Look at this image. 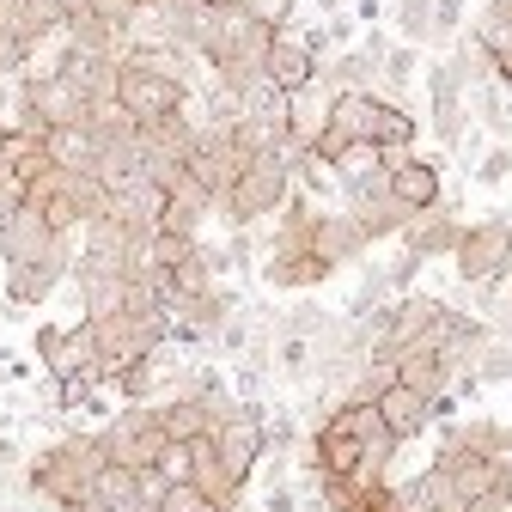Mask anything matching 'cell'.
<instances>
[{
    "label": "cell",
    "instance_id": "cell-28",
    "mask_svg": "<svg viewBox=\"0 0 512 512\" xmlns=\"http://www.w3.org/2000/svg\"><path fill=\"white\" fill-rule=\"evenodd\" d=\"M208 506V488L189 476V482H159V494H153V512H202Z\"/></svg>",
    "mask_w": 512,
    "mask_h": 512
},
{
    "label": "cell",
    "instance_id": "cell-15",
    "mask_svg": "<svg viewBox=\"0 0 512 512\" xmlns=\"http://www.w3.org/2000/svg\"><path fill=\"white\" fill-rule=\"evenodd\" d=\"M464 226H470V220H458V208L433 202V208L409 214V226L397 232V244H403V250H415V256H427V263H433V256H452V250H458Z\"/></svg>",
    "mask_w": 512,
    "mask_h": 512
},
{
    "label": "cell",
    "instance_id": "cell-33",
    "mask_svg": "<svg viewBox=\"0 0 512 512\" xmlns=\"http://www.w3.org/2000/svg\"><path fill=\"white\" fill-rule=\"evenodd\" d=\"M281 330H299V336H336L342 324H336L324 305H293V311L281 317Z\"/></svg>",
    "mask_w": 512,
    "mask_h": 512
},
{
    "label": "cell",
    "instance_id": "cell-21",
    "mask_svg": "<svg viewBox=\"0 0 512 512\" xmlns=\"http://www.w3.org/2000/svg\"><path fill=\"white\" fill-rule=\"evenodd\" d=\"M61 275H74V256H43V263H7V299L13 305H43Z\"/></svg>",
    "mask_w": 512,
    "mask_h": 512
},
{
    "label": "cell",
    "instance_id": "cell-24",
    "mask_svg": "<svg viewBox=\"0 0 512 512\" xmlns=\"http://www.w3.org/2000/svg\"><path fill=\"white\" fill-rule=\"evenodd\" d=\"M391 263H378V269H366L360 275V287L348 293V324H366V317L378 311V305H391Z\"/></svg>",
    "mask_w": 512,
    "mask_h": 512
},
{
    "label": "cell",
    "instance_id": "cell-8",
    "mask_svg": "<svg viewBox=\"0 0 512 512\" xmlns=\"http://www.w3.org/2000/svg\"><path fill=\"white\" fill-rule=\"evenodd\" d=\"M171 342V317L165 311H116L98 324V348H104V372L116 378L122 366H135L141 354Z\"/></svg>",
    "mask_w": 512,
    "mask_h": 512
},
{
    "label": "cell",
    "instance_id": "cell-11",
    "mask_svg": "<svg viewBox=\"0 0 512 512\" xmlns=\"http://www.w3.org/2000/svg\"><path fill=\"white\" fill-rule=\"evenodd\" d=\"M214 452H220V470L244 488L256 476V464L269 458V421L263 415H244V403H238V415L214 427Z\"/></svg>",
    "mask_w": 512,
    "mask_h": 512
},
{
    "label": "cell",
    "instance_id": "cell-9",
    "mask_svg": "<svg viewBox=\"0 0 512 512\" xmlns=\"http://www.w3.org/2000/svg\"><path fill=\"white\" fill-rule=\"evenodd\" d=\"M55 74L68 80V86H80V92H86V104H92V116H98V110H110V104H116L122 55H110V49H80V43H68V37H61Z\"/></svg>",
    "mask_w": 512,
    "mask_h": 512
},
{
    "label": "cell",
    "instance_id": "cell-20",
    "mask_svg": "<svg viewBox=\"0 0 512 512\" xmlns=\"http://www.w3.org/2000/svg\"><path fill=\"white\" fill-rule=\"evenodd\" d=\"M384 171H391V189H397V202H403L409 214H421V208L445 202V171H439L433 159H415V153H403L397 165H384Z\"/></svg>",
    "mask_w": 512,
    "mask_h": 512
},
{
    "label": "cell",
    "instance_id": "cell-1",
    "mask_svg": "<svg viewBox=\"0 0 512 512\" xmlns=\"http://www.w3.org/2000/svg\"><path fill=\"white\" fill-rule=\"evenodd\" d=\"M104 464H110V452H104L98 433H68V439L43 445V452L25 464V488H31L43 506H55V512H74V506L98 488Z\"/></svg>",
    "mask_w": 512,
    "mask_h": 512
},
{
    "label": "cell",
    "instance_id": "cell-22",
    "mask_svg": "<svg viewBox=\"0 0 512 512\" xmlns=\"http://www.w3.org/2000/svg\"><path fill=\"white\" fill-rule=\"evenodd\" d=\"M470 31L482 37V49H488V61H494V80L512 92V0H488L482 19H476Z\"/></svg>",
    "mask_w": 512,
    "mask_h": 512
},
{
    "label": "cell",
    "instance_id": "cell-16",
    "mask_svg": "<svg viewBox=\"0 0 512 512\" xmlns=\"http://www.w3.org/2000/svg\"><path fill=\"white\" fill-rule=\"evenodd\" d=\"M311 244H317V256H330V263L342 269V263H360L378 238H372V232L360 226V214H348V208H317Z\"/></svg>",
    "mask_w": 512,
    "mask_h": 512
},
{
    "label": "cell",
    "instance_id": "cell-38",
    "mask_svg": "<svg viewBox=\"0 0 512 512\" xmlns=\"http://www.w3.org/2000/svg\"><path fill=\"white\" fill-rule=\"evenodd\" d=\"M202 7H238V0H202Z\"/></svg>",
    "mask_w": 512,
    "mask_h": 512
},
{
    "label": "cell",
    "instance_id": "cell-37",
    "mask_svg": "<svg viewBox=\"0 0 512 512\" xmlns=\"http://www.w3.org/2000/svg\"><path fill=\"white\" fill-rule=\"evenodd\" d=\"M74 512H116V506H110V500H104V494H98V488H92V494H86V500H80V506H74Z\"/></svg>",
    "mask_w": 512,
    "mask_h": 512
},
{
    "label": "cell",
    "instance_id": "cell-23",
    "mask_svg": "<svg viewBox=\"0 0 512 512\" xmlns=\"http://www.w3.org/2000/svg\"><path fill=\"white\" fill-rule=\"evenodd\" d=\"M74 287H80V305H86L92 324L128 311V275H74Z\"/></svg>",
    "mask_w": 512,
    "mask_h": 512
},
{
    "label": "cell",
    "instance_id": "cell-19",
    "mask_svg": "<svg viewBox=\"0 0 512 512\" xmlns=\"http://www.w3.org/2000/svg\"><path fill=\"white\" fill-rule=\"evenodd\" d=\"M378 415H384V427H391V433L409 445V439H421V433H427V421H433V397H427V391H415L409 378H397V384H384Z\"/></svg>",
    "mask_w": 512,
    "mask_h": 512
},
{
    "label": "cell",
    "instance_id": "cell-4",
    "mask_svg": "<svg viewBox=\"0 0 512 512\" xmlns=\"http://www.w3.org/2000/svg\"><path fill=\"white\" fill-rule=\"evenodd\" d=\"M98 439H104L110 464H128V470H159L165 445H171L159 403H122V409L98 427Z\"/></svg>",
    "mask_w": 512,
    "mask_h": 512
},
{
    "label": "cell",
    "instance_id": "cell-36",
    "mask_svg": "<svg viewBox=\"0 0 512 512\" xmlns=\"http://www.w3.org/2000/svg\"><path fill=\"white\" fill-rule=\"evenodd\" d=\"M19 141H25L19 128H13V122H0V165H13V159H19Z\"/></svg>",
    "mask_w": 512,
    "mask_h": 512
},
{
    "label": "cell",
    "instance_id": "cell-27",
    "mask_svg": "<svg viewBox=\"0 0 512 512\" xmlns=\"http://www.w3.org/2000/svg\"><path fill=\"white\" fill-rule=\"evenodd\" d=\"M470 372H476L482 384H512V336H488Z\"/></svg>",
    "mask_w": 512,
    "mask_h": 512
},
{
    "label": "cell",
    "instance_id": "cell-34",
    "mask_svg": "<svg viewBox=\"0 0 512 512\" xmlns=\"http://www.w3.org/2000/svg\"><path fill=\"white\" fill-rule=\"evenodd\" d=\"M238 7H244L250 19H263L269 31H287V25H293V7H299V0H238Z\"/></svg>",
    "mask_w": 512,
    "mask_h": 512
},
{
    "label": "cell",
    "instance_id": "cell-29",
    "mask_svg": "<svg viewBox=\"0 0 512 512\" xmlns=\"http://www.w3.org/2000/svg\"><path fill=\"white\" fill-rule=\"evenodd\" d=\"M470 177H476L482 189H500V183L512 177V141H494V147H482V153H476V165H470Z\"/></svg>",
    "mask_w": 512,
    "mask_h": 512
},
{
    "label": "cell",
    "instance_id": "cell-39",
    "mask_svg": "<svg viewBox=\"0 0 512 512\" xmlns=\"http://www.w3.org/2000/svg\"><path fill=\"white\" fill-rule=\"evenodd\" d=\"M506 512H512V506H506Z\"/></svg>",
    "mask_w": 512,
    "mask_h": 512
},
{
    "label": "cell",
    "instance_id": "cell-17",
    "mask_svg": "<svg viewBox=\"0 0 512 512\" xmlns=\"http://www.w3.org/2000/svg\"><path fill=\"white\" fill-rule=\"evenodd\" d=\"M165 208H171V189L159 177H141V183H128V189L110 196V220H122L128 232H141V238H153L165 226Z\"/></svg>",
    "mask_w": 512,
    "mask_h": 512
},
{
    "label": "cell",
    "instance_id": "cell-32",
    "mask_svg": "<svg viewBox=\"0 0 512 512\" xmlns=\"http://www.w3.org/2000/svg\"><path fill=\"white\" fill-rule=\"evenodd\" d=\"M25 202H31V177L19 165H0V226H7Z\"/></svg>",
    "mask_w": 512,
    "mask_h": 512
},
{
    "label": "cell",
    "instance_id": "cell-6",
    "mask_svg": "<svg viewBox=\"0 0 512 512\" xmlns=\"http://www.w3.org/2000/svg\"><path fill=\"white\" fill-rule=\"evenodd\" d=\"M37 360H43L49 378H110L92 317H80V324H43L37 330Z\"/></svg>",
    "mask_w": 512,
    "mask_h": 512
},
{
    "label": "cell",
    "instance_id": "cell-7",
    "mask_svg": "<svg viewBox=\"0 0 512 512\" xmlns=\"http://www.w3.org/2000/svg\"><path fill=\"white\" fill-rule=\"evenodd\" d=\"M116 104H122L128 116H135L141 128H153V122H165V116L189 110V86L128 55V61H122V80H116Z\"/></svg>",
    "mask_w": 512,
    "mask_h": 512
},
{
    "label": "cell",
    "instance_id": "cell-12",
    "mask_svg": "<svg viewBox=\"0 0 512 512\" xmlns=\"http://www.w3.org/2000/svg\"><path fill=\"white\" fill-rule=\"evenodd\" d=\"M330 275H336V263L317 256V244H269V256H263V281L275 293H311Z\"/></svg>",
    "mask_w": 512,
    "mask_h": 512
},
{
    "label": "cell",
    "instance_id": "cell-14",
    "mask_svg": "<svg viewBox=\"0 0 512 512\" xmlns=\"http://www.w3.org/2000/svg\"><path fill=\"white\" fill-rule=\"evenodd\" d=\"M263 74H269L281 92H305V86L324 80V68H317V49H311V43H305V31H293V25H287V31H275Z\"/></svg>",
    "mask_w": 512,
    "mask_h": 512
},
{
    "label": "cell",
    "instance_id": "cell-18",
    "mask_svg": "<svg viewBox=\"0 0 512 512\" xmlns=\"http://www.w3.org/2000/svg\"><path fill=\"white\" fill-rule=\"evenodd\" d=\"M43 153H49V165H55V171H92V165H98V153H104V128H98V116L49 128V135H43Z\"/></svg>",
    "mask_w": 512,
    "mask_h": 512
},
{
    "label": "cell",
    "instance_id": "cell-30",
    "mask_svg": "<svg viewBox=\"0 0 512 512\" xmlns=\"http://www.w3.org/2000/svg\"><path fill=\"white\" fill-rule=\"evenodd\" d=\"M397 31H403V43H433V0H403L397 7Z\"/></svg>",
    "mask_w": 512,
    "mask_h": 512
},
{
    "label": "cell",
    "instance_id": "cell-5",
    "mask_svg": "<svg viewBox=\"0 0 512 512\" xmlns=\"http://www.w3.org/2000/svg\"><path fill=\"white\" fill-rule=\"evenodd\" d=\"M452 263H458L464 287H500L512 275V214L470 220L464 238H458V250H452Z\"/></svg>",
    "mask_w": 512,
    "mask_h": 512
},
{
    "label": "cell",
    "instance_id": "cell-26",
    "mask_svg": "<svg viewBox=\"0 0 512 512\" xmlns=\"http://www.w3.org/2000/svg\"><path fill=\"white\" fill-rule=\"evenodd\" d=\"M421 61H427L421 43H391V49H384V86H391V92H409V86L421 80Z\"/></svg>",
    "mask_w": 512,
    "mask_h": 512
},
{
    "label": "cell",
    "instance_id": "cell-2",
    "mask_svg": "<svg viewBox=\"0 0 512 512\" xmlns=\"http://www.w3.org/2000/svg\"><path fill=\"white\" fill-rule=\"evenodd\" d=\"M293 189H299L293 159H287V153H275V147H263V153L244 165V177L220 196V214H226L232 226H256V220L281 214V208L293 202Z\"/></svg>",
    "mask_w": 512,
    "mask_h": 512
},
{
    "label": "cell",
    "instance_id": "cell-35",
    "mask_svg": "<svg viewBox=\"0 0 512 512\" xmlns=\"http://www.w3.org/2000/svg\"><path fill=\"white\" fill-rule=\"evenodd\" d=\"M263 512H305V494L275 470V476H269V488H263Z\"/></svg>",
    "mask_w": 512,
    "mask_h": 512
},
{
    "label": "cell",
    "instance_id": "cell-31",
    "mask_svg": "<svg viewBox=\"0 0 512 512\" xmlns=\"http://www.w3.org/2000/svg\"><path fill=\"white\" fill-rule=\"evenodd\" d=\"M470 25V0H433V43H458Z\"/></svg>",
    "mask_w": 512,
    "mask_h": 512
},
{
    "label": "cell",
    "instance_id": "cell-25",
    "mask_svg": "<svg viewBox=\"0 0 512 512\" xmlns=\"http://www.w3.org/2000/svg\"><path fill=\"white\" fill-rule=\"evenodd\" d=\"M458 439L476 445V452H494V458H512V421H494V415H476V421H458ZM452 445V439H445Z\"/></svg>",
    "mask_w": 512,
    "mask_h": 512
},
{
    "label": "cell",
    "instance_id": "cell-13",
    "mask_svg": "<svg viewBox=\"0 0 512 512\" xmlns=\"http://www.w3.org/2000/svg\"><path fill=\"white\" fill-rule=\"evenodd\" d=\"M421 80H427V104H433V135L439 141H458L464 128H470V110H476L470 104V86L458 80L452 61H433Z\"/></svg>",
    "mask_w": 512,
    "mask_h": 512
},
{
    "label": "cell",
    "instance_id": "cell-10",
    "mask_svg": "<svg viewBox=\"0 0 512 512\" xmlns=\"http://www.w3.org/2000/svg\"><path fill=\"white\" fill-rule=\"evenodd\" d=\"M68 238H74V232H61L37 202H25L7 226H0V263H43V256H74Z\"/></svg>",
    "mask_w": 512,
    "mask_h": 512
},
{
    "label": "cell",
    "instance_id": "cell-3",
    "mask_svg": "<svg viewBox=\"0 0 512 512\" xmlns=\"http://www.w3.org/2000/svg\"><path fill=\"white\" fill-rule=\"evenodd\" d=\"M330 122L342 128L354 147H409V141L421 135L415 116H409L403 104H384L372 86H348V92H336V98H330Z\"/></svg>",
    "mask_w": 512,
    "mask_h": 512
}]
</instances>
